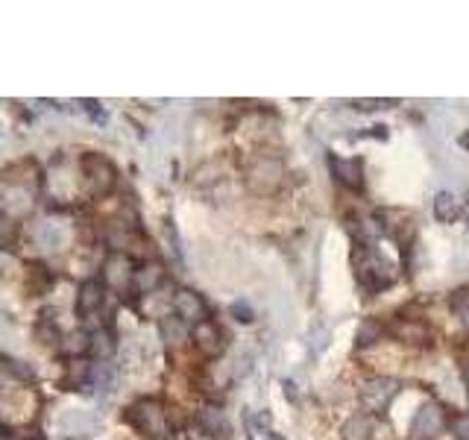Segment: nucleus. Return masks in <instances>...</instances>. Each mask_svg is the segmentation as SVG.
<instances>
[{
    "mask_svg": "<svg viewBox=\"0 0 469 440\" xmlns=\"http://www.w3.org/2000/svg\"><path fill=\"white\" fill-rule=\"evenodd\" d=\"M161 338L168 341L171 346L182 344V341H185V326H182V320H164V323H161Z\"/></svg>",
    "mask_w": 469,
    "mask_h": 440,
    "instance_id": "20",
    "label": "nucleus"
},
{
    "mask_svg": "<svg viewBox=\"0 0 469 440\" xmlns=\"http://www.w3.org/2000/svg\"><path fill=\"white\" fill-rule=\"evenodd\" d=\"M200 426L211 437H226L229 434V420H226V414L220 408H206L200 414Z\"/></svg>",
    "mask_w": 469,
    "mask_h": 440,
    "instance_id": "15",
    "label": "nucleus"
},
{
    "mask_svg": "<svg viewBox=\"0 0 469 440\" xmlns=\"http://www.w3.org/2000/svg\"><path fill=\"white\" fill-rule=\"evenodd\" d=\"M173 309H176V314H179V320L182 323H203L206 320V302H203V296L197 294V291H179L176 296H173Z\"/></svg>",
    "mask_w": 469,
    "mask_h": 440,
    "instance_id": "9",
    "label": "nucleus"
},
{
    "mask_svg": "<svg viewBox=\"0 0 469 440\" xmlns=\"http://www.w3.org/2000/svg\"><path fill=\"white\" fill-rule=\"evenodd\" d=\"M191 338H194V344L206 352V355H220L223 352V332L211 323V320H203L194 326V332H191Z\"/></svg>",
    "mask_w": 469,
    "mask_h": 440,
    "instance_id": "11",
    "label": "nucleus"
},
{
    "mask_svg": "<svg viewBox=\"0 0 469 440\" xmlns=\"http://www.w3.org/2000/svg\"><path fill=\"white\" fill-rule=\"evenodd\" d=\"M375 341H381V326L373 317L361 320V326H358V332H355V344L358 346H373Z\"/></svg>",
    "mask_w": 469,
    "mask_h": 440,
    "instance_id": "18",
    "label": "nucleus"
},
{
    "mask_svg": "<svg viewBox=\"0 0 469 440\" xmlns=\"http://www.w3.org/2000/svg\"><path fill=\"white\" fill-rule=\"evenodd\" d=\"M135 270L138 267H135V261L126 253H112L103 261V279L112 285L115 291H126L135 282Z\"/></svg>",
    "mask_w": 469,
    "mask_h": 440,
    "instance_id": "7",
    "label": "nucleus"
},
{
    "mask_svg": "<svg viewBox=\"0 0 469 440\" xmlns=\"http://www.w3.org/2000/svg\"><path fill=\"white\" fill-rule=\"evenodd\" d=\"M390 332H393L399 341H408V344H428V341H431L428 326L420 323V320H396V323L390 326Z\"/></svg>",
    "mask_w": 469,
    "mask_h": 440,
    "instance_id": "13",
    "label": "nucleus"
},
{
    "mask_svg": "<svg viewBox=\"0 0 469 440\" xmlns=\"http://www.w3.org/2000/svg\"><path fill=\"white\" fill-rule=\"evenodd\" d=\"M79 168H82V185H86V194H91V197H106L109 191L115 188L118 171H115V164L109 161L106 156H100V153L82 156Z\"/></svg>",
    "mask_w": 469,
    "mask_h": 440,
    "instance_id": "1",
    "label": "nucleus"
},
{
    "mask_svg": "<svg viewBox=\"0 0 469 440\" xmlns=\"http://www.w3.org/2000/svg\"><path fill=\"white\" fill-rule=\"evenodd\" d=\"M452 311L460 317V323L469 329V288H460L452 294Z\"/></svg>",
    "mask_w": 469,
    "mask_h": 440,
    "instance_id": "19",
    "label": "nucleus"
},
{
    "mask_svg": "<svg viewBox=\"0 0 469 440\" xmlns=\"http://www.w3.org/2000/svg\"><path fill=\"white\" fill-rule=\"evenodd\" d=\"M129 417H132V423L138 429H141L144 434H150V437L164 434V408L156 399H141L129 411Z\"/></svg>",
    "mask_w": 469,
    "mask_h": 440,
    "instance_id": "8",
    "label": "nucleus"
},
{
    "mask_svg": "<svg viewBox=\"0 0 469 440\" xmlns=\"http://www.w3.org/2000/svg\"><path fill=\"white\" fill-rule=\"evenodd\" d=\"M332 174L341 185H346L352 191H358L364 185V168H361V161L358 159H341V156L335 159L332 156Z\"/></svg>",
    "mask_w": 469,
    "mask_h": 440,
    "instance_id": "10",
    "label": "nucleus"
},
{
    "mask_svg": "<svg viewBox=\"0 0 469 440\" xmlns=\"http://www.w3.org/2000/svg\"><path fill=\"white\" fill-rule=\"evenodd\" d=\"M91 376V367L86 364V361H74L71 364V370H68V379H71V384H82Z\"/></svg>",
    "mask_w": 469,
    "mask_h": 440,
    "instance_id": "23",
    "label": "nucleus"
},
{
    "mask_svg": "<svg viewBox=\"0 0 469 440\" xmlns=\"http://www.w3.org/2000/svg\"><path fill=\"white\" fill-rule=\"evenodd\" d=\"M452 431H455V440H469V414H460L452 420Z\"/></svg>",
    "mask_w": 469,
    "mask_h": 440,
    "instance_id": "25",
    "label": "nucleus"
},
{
    "mask_svg": "<svg viewBox=\"0 0 469 440\" xmlns=\"http://www.w3.org/2000/svg\"><path fill=\"white\" fill-rule=\"evenodd\" d=\"M161 279H164V267L158 261H147L144 267L135 270V282L132 285L141 294H150V291H156L161 285Z\"/></svg>",
    "mask_w": 469,
    "mask_h": 440,
    "instance_id": "14",
    "label": "nucleus"
},
{
    "mask_svg": "<svg viewBox=\"0 0 469 440\" xmlns=\"http://www.w3.org/2000/svg\"><path fill=\"white\" fill-rule=\"evenodd\" d=\"M373 437V417L370 414H355L343 426V440H370Z\"/></svg>",
    "mask_w": 469,
    "mask_h": 440,
    "instance_id": "16",
    "label": "nucleus"
},
{
    "mask_svg": "<svg viewBox=\"0 0 469 440\" xmlns=\"http://www.w3.org/2000/svg\"><path fill=\"white\" fill-rule=\"evenodd\" d=\"M232 317L238 320V323H253L256 320V314H253V309L250 306H246V302H232Z\"/></svg>",
    "mask_w": 469,
    "mask_h": 440,
    "instance_id": "24",
    "label": "nucleus"
},
{
    "mask_svg": "<svg viewBox=\"0 0 469 440\" xmlns=\"http://www.w3.org/2000/svg\"><path fill=\"white\" fill-rule=\"evenodd\" d=\"M285 179V164L276 156H258L250 168H246V185H250L256 194H273L276 188Z\"/></svg>",
    "mask_w": 469,
    "mask_h": 440,
    "instance_id": "3",
    "label": "nucleus"
},
{
    "mask_svg": "<svg viewBox=\"0 0 469 440\" xmlns=\"http://www.w3.org/2000/svg\"><path fill=\"white\" fill-rule=\"evenodd\" d=\"M358 282L370 291H381L393 282V273H390V264L384 261L375 250H364L361 253V261H358Z\"/></svg>",
    "mask_w": 469,
    "mask_h": 440,
    "instance_id": "4",
    "label": "nucleus"
},
{
    "mask_svg": "<svg viewBox=\"0 0 469 440\" xmlns=\"http://www.w3.org/2000/svg\"><path fill=\"white\" fill-rule=\"evenodd\" d=\"M100 306H103V285L97 279L82 282L79 285V294H76V314L79 317H91Z\"/></svg>",
    "mask_w": 469,
    "mask_h": 440,
    "instance_id": "12",
    "label": "nucleus"
},
{
    "mask_svg": "<svg viewBox=\"0 0 469 440\" xmlns=\"http://www.w3.org/2000/svg\"><path fill=\"white\" fill-rule=\"evenodd\" d=\"M443 429H446V414H443V408L434 402H425L410 420V437H417V440H431Z\"/></svg>",
    "mask_w": 469,
    "mask_h": 440,
    "instance_id": "5",
    "label": "nucleus"
},
{
    "mask_svg": "<svg viewBox=\"0 0 469 440\" xmlns=\"http://www.w3.org/2000/svg\"><path fill=\"white\" fill-rule=\"evenodd\" d=\"M264 440H285V437H282V434H273V431H270V434H264Z\"/></svg>",
    "mask_w": 469,
    "mask_h": 440,
    "instance_id": "26",
    "label": "nucleus"
},
{
    "mask_svg": "<svg viewBox=\"0 0 469 440\" xmlns=\"http://www.w3.org/2000/svg\"><path fill=\"white\" fill-rule=\"evenodd\" d=\"M36 408L39 396L30 388H24V381L12 384L6 394H0V417L9 423H30L36 417Z\"/></svg>",
    "mask_w": 469,
    "mask_h": 440,
    "instance_id": "2",
    "label": "nucleus"
},
{
    "mask_svg": "<svg viewBox=\"0 0 469 440\" xmlns=\"http://www.w3.org/2000/svg\"><path fill=\"white\" fill-rule=\"evenodd\" d=\"M15 270H21L18 267V259L12 253H6V250H0V279L15 276Z\"/></svg>",
    "mask_w": 469,
    "mask_h": 440,
    "instance_id": "22",
    "label": "nucleus"
},
{
    "mask_svg": "<svg viewBox=\"0 0 469 440\" xmlns=\"http://www.w3.org/2000/svg\"><path fill=\"white\" fill-rule=\"evenodd\" d=\"M89 346H91V341H89L86 332H71V335L65 338V344H62V349H65L68 355H82Z\"/></svg>",
    "mask_w": 469,
    "mask_h": 440,
    "instance_id": "21",
    "label": "nucleus"
},
{
    "mask_svg": "<svg viewBox=\"0 0 469 440\" xmlns=\"http://www.w3.org/2000/svg\"><path fill=\"white\" fill-rule=\"evenodd\" d=\"M460 141H463V144H466V147H469V132H466V135H463V139H460Z\"/></svg>",
    "mask_w": 469,
    "mask_h": 440,
    "instance_id": "27",
    "label": "nucleus"
},
{
    "mask_svg": "<svg viewBox=\"0 0 469 440\" xmlns=\"http://www.w3.org/2000/svg\"><path fill=\"white\" fill-rule=\"evenodd\" d=\"M396 394H399V381L388 379V376H378V379H370L361 388V405L367 411H384Z\"/></svg>",
    "mask_w": 469,
    "mask_h": 440,
    "instance_id": "6",
    "label": "nucleus"
},
{
    "mask_svg": "<svg viewBox=\"0 0 469 440\" xmlns=\"http://www.w3.org/2000/svg\"><path fill=\"white\" fill-rule=\"evenodd\" d=\"M434 214H437V220H443V224H452V220L460 214L458 197L449 194V191H440V194L434 197Z\"/></svg>",
    "mask_w": 469,
    "mask_h": 440,
    "instance_id": "17",
    "label": "nucleus"
}]
</instances>
